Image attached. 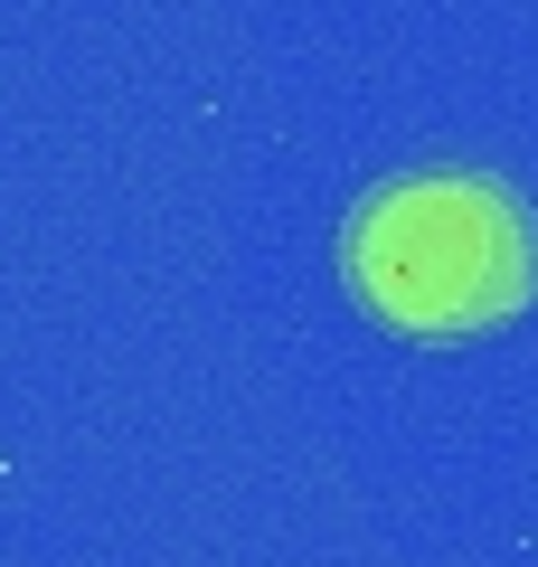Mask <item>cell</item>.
I'll use <instances>...</instances> for the list:
<instances>
[{
	"label": "cell",
	"instance_id": "6da1fadb",
	"mask_svg": "<svg viewBox=\"0 0 538 567\" xmlns=\"http://www.w3.org/2000/svg\"><path fill=\"white\" fill-rule=\"evenodd\" d=\"M340 275L406 341H473L538 293V218L500 171H397L350 208Z\"/></svg>",
	"mask_w": 538,
	"mask_h": 567
}]
</instances>
